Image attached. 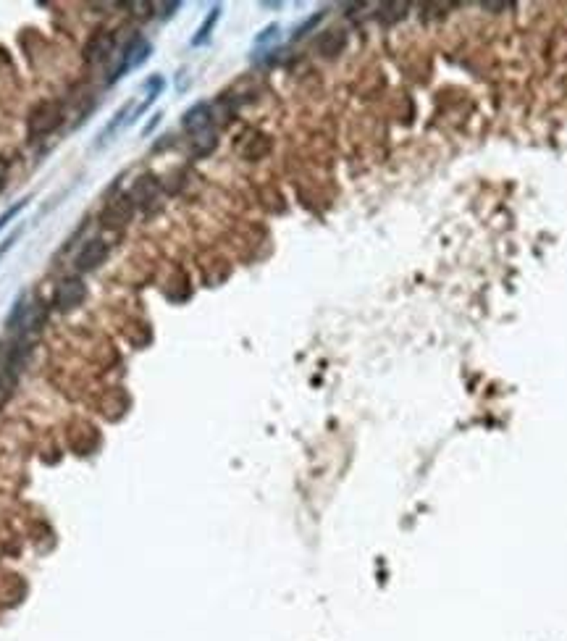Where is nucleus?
I'll list each match as a JSON object with an SVG mask.
<instances>
[{
    "mask_svg": "<svg viewBox=\"0 0 567 641\" xmlns=\"http://www.w3.org/2000/svg\"><path fill=\"white\" fill-rule=\"evenodd\" d=\"M19 237H21V226H19L16 232H11L8 237H5V239H3V242H0V258H3V255L8 253L11 247H14V242H16V239H19Z\"/></svg>",
    "mask_w": 567,
    "mask_h": 641,
    "instance_id": "11",
    "label": "nucleus"
},
{
    "mask_svg": "<svg viewBox=\"0 0 567 641\" xmlns=\"http://www.w3.org/2000/svg\"><path fill=\"white\" fill-rule=\"evenodd\" d=\"M105 258H108V245H105L103 239H90V242L79 250V255H76V269L79 271L97 269Z\"/></svg>",
    "mask_w": 567,
    "mask_h": 641,
    "instance_id": "3",
    "label": "nucleus"
},
{
    "mask_svg": "<svg viewBox=\"0 0 567 641\" xmlns=\"http://www.w3.org/2000/svg\"><path fill=\"white\" fill-rule=\"evenodd\" d=\"M279 37V24H270L268 30H263V34H257V45H263V43H268V40H276Z\"/></svg>",
    "mask_w": 567,
    "mask_h": 641,
    "instance_id": "12",
    "label": "nucleus"
},
{
    "mask_svg": "<svg viewBox=\"0 0 567 641\" xmlns=\"http://www.w3.org/2000/svg\"><path fill=\"white\" fill-rule=\"evenodd\" d=\"M181 126H184L187 132H205V126H210V105L208 103L192 105V108L184 113Z\"/></svg>",
    "mask_w": 567,
    "mask_h": 641,
    "instance_id": "5",
    "label": "nucleus"
},
{
    "mask_svg": "<svg viewBox=\"0 0 567 641\" xmlns=\"http://www.w3.org/2000/svg\"><path fill=\"white\" fill-rule=\"evenodd\" d=\"M129 213H132V203H129V197H119L111 208L105 210L103 221H105V226H119L129 218Z\"/></svg>",
    "mask_w": 567,
    "mask_h": 641,
    "instance_id": "6",
    "label": "nucleus"
},
{
    "mask_svg": "<svg viewBox=\"0 0 567 641\" xmlns=\"http://www.w3.org/2000/svg\"><path fill=\"white\" fill-rule=\"evenodd\" d=\"M150 53H152V45H150L148 40H142V37H137L132 45L126 47L124 53H121V63L113 69V74H111V82H119V79H124V76L129 74L132 69H137V66H142L145 60L150 58Z\"/></svg>",
    "mask_w": 567,
    "mask_h": 641,
    "instance_id": "1",
    "label": "nucleus"
},
{
    "mask_svg": "<svg viewBox=\"0 0 567 641\" xmlns=\"http://www.w3.org/2000/svg\"><path fill=\"white\" fill-rule=\"evenodd\" d=\"M27 205H30V197H27V200H19L16 205H11V208H8L5 213H3V216H0V229H3V226H8V221H14L16 216H19L21 210L27 208Z\"/></svg>",
    "mask_w": 567,
    "mask_h": 641,
    "instance_id": "10",
    "label": "nucleus"
},
{
    "mask_svg": "<svg viewBox=\"0 0 567 641\" xmlns=\"http://www.w3.org/2000/svg\"><path fill=\"white\" fill-rule=\"evenodd\" d=\"M218 16H221V5H213L208 11V16H205V21L200 24V30H197V34L192 37V45H205L210 40V34H213V27H216V21H218Z\"/></svg>",
    "mask_w": 567,
    "mask_h": 641,
    "instance_id": "7",
    "label": "nucleus"
},
{
    "mask_svg": "<svg viewBox=\"0 0 567 641\" xmlns=\"http://www.w3.org/2000/svg\"><path fill=\"white\" fill-rule=\"evenodd\" d=\"M60 121V108L53 103H43L37 111H34V116H32V132H37V135H43V132H50L53 126H58Z\"/></svg>",
    "mask_w": 567,
    "mask_h": 641,
    "instance_id": "4",
    "label": "nucleus"
},
{
    "mask_svg": "<svg viewBox=\"0 0 567 641\" xmlns=\"http://www.w3.org/2000/svg\"><path fill=\"white\" fill-rule=\"evenodd\" d=\"M14 384H16L14 373L11 371L0 373V407L11 400V394H14Z\"/></svg>",
    "mask_w": 567,
    "mask_h": 641,
    "instance_id": "9",
    "label": "nucleus"
},
{
    "mask_svg": "<svg viewBox=\"0 0 567 641\" xmlns=\"http://www.w3.org/2000/svg\"><path fill=\"white\" fill-rule=\"evenodd\" d=\"M126 113H129V105H124V108H121V111H116V116H113V121H111V124H108V126H105V132H103V135H100V139H97V142H95V145H97V148H103L105 142H108V139H111V135H113V132H116V129H119L121 124H126V119H124V116H126Z\"/></svg>",
    "mask_w": 567,
    "mask_h": 641,
    "instance_id": "8",
    "label": "nucleus"
},
{
    "mask_svg": "<svg viewBox=\"0 0 567 641\" xmlns=\"http://www.w3.org/2000/svg\"><path fill=\"white\" fill-rule=\"evenodd\" d=\"M84 295H87V289H84L82 279H63L58 284V289H56V308L58 311H71L84 300Z\"/></svg>",
    "mask_w": 567,
    "mask_h": 641,
    "instance_id": "2",
    "label": "nucleus"
}]
</instances>
